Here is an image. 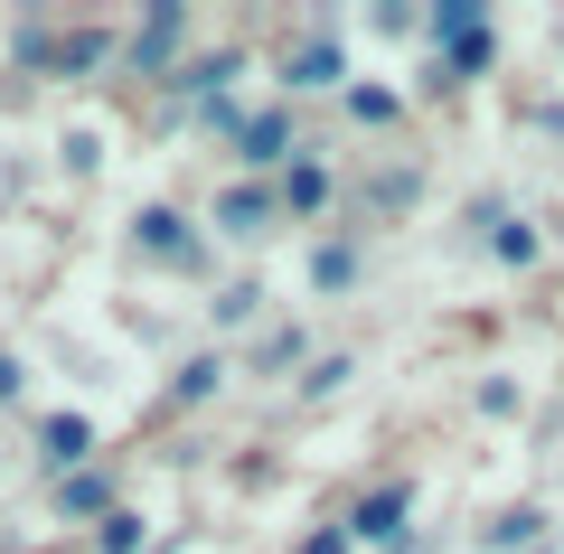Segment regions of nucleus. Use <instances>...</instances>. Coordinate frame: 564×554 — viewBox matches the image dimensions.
<instances>
[{
	"label": "nucleus",
	"instance_id": "obj_16",
	"mask_svg": "<svg viewBox=\"0 0 564 554\" xmlns=\"http://www.w3.org/2000/svg\"><path fill=\"white\" fill-rule=\"evenodd\" d=\"M311 282H321V292H348V282H358V245H321V254H311Z\"/></svg>",
	"mask_w": 564,
	"mask_h": 554
},
{
	"label": "nucleus",
	"instance_id": "obj_1",
	"mask_svg": "<svg viewBox=\"0 0 564 554\" xmlns=\"http://www.w3.org/2000/svg\"><path fill=\"white\" fill-rule=\"evenodd\" d=\"M113 29H20V66L29 76H95V66H113Z\"/></svg>",
	"mask_w": 564,
	"mask_h": 554
},
{
	"label": "nucleus",
	"instance_id": "obj_14",
	"mask_svg": "<svg viewBox=\"0 0 564 554\" xmlns=\"http://www.w3.org/2000/svg\"><path fill=\"white\" fill-rule=\"evenodd\" d=\"M95 554H151V526H141L132 508H113V517L95 526Z\"/></svg>",
	"mask_w": 564,
	"mask_h": 554
},
{
	"label": "nucleus",
	"instance_id": "obj_2",
	"mask_svg": "<svg viewBox=\"0 0 564 554\" xmlns=\"http://www.w3.org/2000/svg\"><path fill=\"white\" fill-rule=\"evenodd\" d=\"M236 160H245V178H273V170H292V160H302V132H292V113H282V104L245 113V122H236Z\"/></svg>",
	"mask_w": 564,
	"mask_h": 554
},
{
	"label": "nucleus",
	"instance_id": "obj_18",
	"mask_svg": "<svg viewBox=\"0 0 564 554\" xmlns=\"http://www.w3.org/2000/svg\"><path fill=\"white\" fill-rule=\"evenodd\" d=\"M348 113H358V122H395L404 95H395V85H348Z\"/></svg>",
	"mask_w": 564,
	"mask_h": 554
},
{
	"label": "nucleus",
	"instance_id": "obj_9",
	"mask_svg": "<svg viewBox=\"0 0 564 554\" xmlns=\"http://www.w3.org/2000/svg\"><path fill=\"white\" fill-rule=\"evenodd\" d=\"M545 535H555V517H545V508H499L480 526V554H545Z\"/></svg>",
	"mask_w": 564,
	"mask_h": 554
},
{
	"label": "nucleus",
	"instance_id": "obj_20",
	"mask_svg": "<svg viewBox=\"0 0 564 554\" xmlns=\"http://www.w3.org/2000/svg\"><path fill=\"white\" fill-rule=\"evenodd\" d=\"M292 554H358V535H348V517H339V526H321V535H302V545H292Z\"/></svg>",
	"mask_w": 564,
	"mask_h": 554
},
{
	"label": "nucleus",
	"instance_id": "obj_17",
	"mask_svg": "<svg viewBox=\"0 0 564 554\" xmlns=\"http://www.w3.org/2000/svg\"><path fill=\"white\" fill-rule=\"evenodd\" d=\"M292 357H302V329H263L254 338V377H282Z\"/></svg>",
	"mask_w": 564,
	"mask_h": 554
},
{
	"label": "nucleus",
	"instance_id": "obj_10",
	"mask_svg": "<svg viewBox=\"0 0 564 554\" xmlns=\"http://www.w3.org/2000/svg\"><path fill=\"white\" fill-rule=\"evenodd\" d=\"M113 508H122V479L104 470V460H95V470H76V479H57V517H95V526H104Z\"/></svg>",
	"mask_w": 564,
	"mask_h": 554
},
{
	"label": "nucleus",
	"instance_id": "obj_21",
	"mask_svg": "<svg viewBox=\"0 0 564 554\" xmlns=\"http://www.w3.org/2000/svg\"><path fill=\"white\" fill-rule=\"evenodd\" d=\"M20 395V357H0V404Z\"/></svg>",
	"mask_w": 564,
	"mask_h": 554
},
{
	"label": "nucleus",
	"instance_id": "obj_15",
	"mask_svg": "<svg viewBox=\"0 0 564 554\" xmlns=\"http://www.w3.org/2000/svg\"><path fill=\"white\" fill-rule=\"evenodd\" d=\"M423 29H433V39H443V47H462L470 29H489V20H480V0H443V10H433V20H423Z\"/></svg>",
	"mask_w": 564,
	"mask_h": 554
},
{
	"label": "nucleus",
	"instance_id": "obj_4",
	"mask_svg": "<svg viewBox=\"0 0 564 554\" xmlns=\"http://www.w3.org/2000/svg\"><path fill=\"white\" fill-rule=\"evenodd\" d=\"M207 226H217V236H236V245L273 236V226H282V188H273V178H236V188L207 207Z\"/></svg>",
	"mask_w": 564,
	"mask_h": 554
},
{
	"label": "nucleus",
	"instance_id": "obj_7",
	"mask_svg": "<svg viewBox=\"0 0 564 554\" xmlns=\"http://www.w3.org/2000/svg\"><path fill=\"white\" fill-rule=\"evenodd\" d=\"M404 526H414V489H404V479H386V489H367L358 508H348V535H358V545H404Z\"/></svg>",
	"mask_w": 564,
	"mask_h": 554
},
{
	"label": "nucleus",
	"instance_id": "obj_6",
	"mask_svg": "<svg viewBox=\"0 0 564 554\" xmlns=\"http://www.w3.org/2000/svg\"><path fill=\"white\" fill-rule=\"evenodd\" d=\"M282 85H292V95H348V47L339 39H302L292 47V57H282Z\"/></svg>",
	"mask_w": 564,
	"mask_h": 554
},
{
	"label": "nucleus",
	"instance_id": "obj_8",
	"mask_svg": "<svg viewBox=\"0 0 564 554\" xmlns=\"http://www.w3.org/2000/svg\"><path fill=\"white\" fill-rule=\"evenodd\" d=\"M132 245H141V254H161V263H180V273H198V226H188L180 207H141Z\"/></svg>",
	"mask_w": 564,
	"mask_h": 554
},
{
	"label": "nucleus",
	"instance_id": "obj_3",
	"mask_svg": "<svg viewBox=\"0 0 564 554\" xmlns=\"http://www.w3.org/2000/svg\"><path fill=\"white\" fill-rule=\"evenodd\" d=\"M180 47H188V0H151L141 29H132V47H122V66H132V76H170Z\"/></svg>",
	"mask_w": 564,
	"mask_h": 554
},
{
	"label": "nucleus",
	"instance_id": "obj_11",
	"mask_svg": "<svg viewBox=\"0 0 564 554\" xmlns=\"http://www.w3.org/2000/svg\"><path fill=\"white\" fill-rule=\"evenodd\" d=\"M480 236H489V254H499L508 273H527V263L545 254V236H536L527 217H508V207H480Z\"/></svg>",
	"mask_w": 564,
	"mask_h": 554
},
{
	"label": "nucleus",
	"instance_id": "obj_12",
	"mask_svg": "<svg viewBox=\"0 0 564 554\" xmlns=\"http://www.w3.org/2000/svg\"><path fill=\"white\" fill-rule=\"evenodd\" d=\"M273 188H282V217H321V207H329V188H339V178H329V160H292V170H282L273 178Z\"/></svg>",
	"mask_w": 564,
	"mask_h": 554
},
{
	"label": "nucleus",
	"instance_id": "obj_13",
	"mask_svg": "<svg viewBox=\"0 0 564 554\" xmlns=\"http://www.w3.org/2000/svg\"><path fill=\"white\" fill-rule=\"evenodd\" d=\"M226 385V357L217 348H198V357H180V377H170V404H207Z\"/></svg>",
	"mask_w": 564,
	"mask_h": 554
},
{
	"label": "nucleus",
	"instance_id": "obj_5",
	"mask_svg": "<svg viewBox=\"0 0 564 554\" xmlns=\"http://www.w3.org/2000/svg\"><path fill=\"white\" fill-rule=\"evenodd\" d=\"M29 452H39V470L47 479H76V470H95V423L85 414H39V433H29Z\"/></svg>",
	"mask_w": 564,
	"mask_h": 554
},
{
	"label": "nucleus",
	"instance_id": "obj_19",
	"mask_svg": "<svg viewBox=\"0 0 564 554\" xmlns=\"http://www.w3.org/2000/svg\"><path fill=\"white\" fill-rule=\"evenodd\" d=\"M254 311H263L254 282H226V292H217V319H226V329H236V319H254Z\"/></svg>",
	"mask_w": 564,
	"mask_h": 554
}]
</instances>
